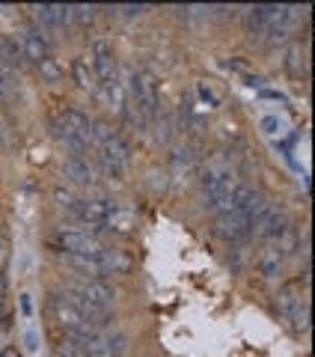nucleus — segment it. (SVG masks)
<instances>
[{
	"instance_id": "f257e3e1",
	"label": "nucleus",
	"mask_w": 315,
	"mask_h": 357,
	"mask_svg": "<svg viewBox=\"0 0 315 357\" xmlns=\"http://www.w3.org/2000/svg\"><path fill=\"white\" fill-rule=\"evenodd\" d=\"M235 167L229 161L226 152H211L206 164H202V178H199V188H202V206L208 211H220L229 206L232 191H235Z\"/></svg>"
},
{
	"instance_id": "f03ea898",
	"label": "nucleus",
	"mask_w": 315,
	"mask_h": 357,
	"mask_svg": "<svg viewBox=\"0 0 315 357\" xmlns=\"http://www.w3.org/2000/svg\"><path fill=\"white\" fill-rule=\"evenodd\" d=\"M51 137L60 140L75 155L86 152L89 146V116L81 107H63L51 116Z\"/></svg>"
},
{
	"instance_id": "7ed1b4c3",
	"label": "nucleus",
	"mask_w": 315,
	"mask_h": 357,
	"mask_svg": "<svg viewBox=\"0 0 315 357\" xmlns=\"http://www.w3.org/2000/svg\"><path fill=\"white\" fill-rule=\"evenodd\" d=\"M48 316L60 328V333H93L89 319L81 312V307L66 295V292H51L48 295Z\"/></svg>"
},
{
	"instance_id": "20e7f679",
	"label": "nucleus",
	"mask_w": 315,
	"mask_h": 357,
	"mask_svg": "<svg viewBox=\"0 0 315 357\" xmlns=\"http://www.w3.org/2000/svg\"><path fill=\"white\" fill-rule=\"evenodd\" d=\"M89 66H93V72H95L98 89L119 84V60H116V51L107 36H95L89 42Z\"/></svg>"
},
{
	"instance_id": "39448f33",
	"label": "nucleus",
	"mask_w": 315,
	"mask_h": 357,
	"mask_svg": "<svg viewBox=\"0 0 315 357\" xmlns=\"http://www.w3.org/2000/svg\"><path fill=\"white\" fill-rule=\"evenodd\" d=\"M131 98H134V110L149 122H155L158 110H161V98H158V75L149 69H140L131 75Z\"/></svg>"
},
{
	"instance_id": "423d86ee",
	"label": "nucleus",
	"mask_w": 315,
	"mask_h": 357,
	"mask_svg": "<svg viewBox=\"0 0 315 357\" xmlns=\"http://www.w3.org/2000/svg\"><path fill=\"white\" fill-rule=\"evenodd\" d=\"M119 206L114 203V199H107V197H89V199H77V203L69 208V215L77 220V223H84V227H89L86 232H93V236H101V232H107L105 229V220L114 215Z\"/></svg>"
},
{
	"instance_id": "0eeeda50",
	"label": "nucleus",
	"mask_w": 315,
	"mask_h": 357,
	"mask_svg": "<svg viewBox=\"0 0 315 357\" xmlns=\"http://www.w3.org/2000/svg\"><path fill=\"white\" fill-rule=\"evenodd\" d=\"M98 149V167L105 170V176L110 178H122L131 164V146L125 143V137L122 134H114L110 140H105Z\"/></svg>"
},
{
	"instance_id": "6e6552de",
	"label": "nucleus",
	"mask_w": 315,
	"mask_h": 357,
	"mask_svg": "<svg viewBox=\"0 0 315 357\" xmlns=\"http://www.w3.org/2000/svg\"><path fill=\"white\" fill-rule=\"evenodd\" d=\"M211 227H215V236L217 238L235 244V241H250L256 223L247 220L241 211H235L232 206H226V208L215 211V223H211Z\"/></svg>"
},
{
	"instance_id": "1a4fd4ad",
	"label": "nucleus",
	"mask_w": 315,
	"mask_h": 357,
	"mask_svg": "<svg viewBox=\"0 0 315 357\" xmlns=\"http://www.w3.org/2000/svg\"><path fill=\"white\" fill-rule=\"evenodd\" d=\"M54 248L60 253H81V256H98L105 250V244H101L98 236L86 229H60L57 236H54Z\"/></svg>"
},
{
	"instance_id": "9d476101",
	"label": "nucleus",
	"mask_w": 315,
	"mask_h": 357,
	"mask_svg": "<svg viewBox=\"0 0 315 357\" xmlns=\"http://www.w3.org/2000/svg\"><path fill=\"white\" fill-rule=\"evenodd\" d=\"M36 27L42 33H60L72 24V6L69 3H42V6H30Z\"/></svg>"
},
{
	"instance_id": "9b49d317",
	"label": "nucleus",
	"mask_w": 315,
	"mask_h": 357,
	"mask_svg": "<svg viewBox=\"0 0 315 357\" xmlns=\"http://www.w3.org/2000/svg\"><path fill=\"white\" fill-rule=\"evenodd\" d=\"M259 236H262L265 241H271V244H279L286 236H289V229H291V218H289V211L286 208H279V206H268L262 211V218H259Z\"/></svg>"
},
{
	"instance_id": "f8f14e48",
	"label": "nucleus",
	"mask_w": 315,
	"mask_h": 357,
	"mask_svg": "<svg viewBox=\"0 0 315 357\" xmlns=\"http://www.w3.org/2000/svg\"><path fill=\"white\" fill-rule=\"evenodd\" d=\"M229 206H232L235 211H241V215H244L247 220L259 223V218H262V211L268 208V199H265V194H262V191H256V188H250V185H235Z\"/></svg>"
},
{
	"instance_id": "ddd939ff",
	"label": "nucleus",
	"mask_w": 315,
	"mask_h": 357,
	"mask_svg": "<svg viewBox=\"0 0 315 357\" xmlns=\"http://www.w3.org/2000/svg\"><path fill=\"white\" fill-rule=\"evenodd\" d=\"M18 42H21V51H24V60L30 66H39L45 57H51V39L48 33H42L36 24H30L18 33Z\"/></svg>"
},
{
	"instance_id": "4468645a",
	"label": "nucleus",
	"mask_w": 315,
	"mask_h": 357,
	"mask_svg": "<svg viewBox=\"0 0 315 357\" xmlns=\"http://www.w3.org/2000/svg\"><path fill=\"white\" fill-rule=\"evenodd\" d=\"M128 351V337L122 331H105L95 333L86 342V357H122Z\"/></svg>"
},
{
	"instance_id": "2eb2a0df",
	"label": "nucleus",
	"mask_w": 315,
	"mask_h": 357,
	"mask_svg": "<svg viewBox=\"0 0 315 357\" xmlns=\"http://www.w3.org/2000/svg\"><path fill=\"white\" fill-rule=\"evenodd\" d=\"M283 262H286L283 244H271V241H265L262 248L256 250V256H253L256 274L265 277V280H274V277H279V271H283Z\"/></svg>"
},
{
	"instance_id": "dca6fc26",
	"label": "nucleus",
	"mask_w": 315,
	"mask_h": 357,
	"mask_svg": "<svg viewBox=\"0 0 315 357\" xmlns=\"http://www.w3.org/2000/svg\"><path fill=\"white\" fill-rule=\"evenodd\" d=\"M274 6L268 3H259V6H247L244 9V33L250 39H262L265 30H268V21H271Z\"/></svg>"
},
{
	"instance_id": "f3484780",
	"label": "nucleus",
	"mask_w": 315,
	"mask_h": 357,
	"mask_svg": "<svg viewBox=\"0 0 315 357\" xmlns=\"http://www.w3.org/2000/svg\"><path fill=\"white\" fill-rule=\"evenodd\" d=\"M95 333H60L54 342V357H86V342Z\"/></svg>"
},
{
	"instance_id": "a211bd4d",
	"label": "nucleus",
	"mask_w": 315,
	"mask_h": 357,
	"mask_svg": "<svg viewBox=\"0 0 315 357\" xmlns=\"http://www.w3.org/2000/svg\"><path fill=\"white\" fill-rule=\"evenodd\" d=\"M63 176L72 178L75 185H93L95 170L89 167L86 158H81V155H69V158H63Z\"/></svg>"
},
{
	"instance_id": "6ab92c4d",
	"label": "nucleus",
	"mask_w": 315,
	"mask_h": 357,
	"mask_svg": "<svg viewBox=\"0 0 315 357\" xmlns=\"http://www.w3.org/2000/svg\"><path fill=\"white\" fill-rule=\"evenodd\" d=\"M291 21H295V6H274L265 36H271V42L277 45L279 39H286V33H289V27H291Z\"/></svg>"
},
{
	"instance_id": "aec40b11",
	"label": "nucleus",
	"mask_w": 315,
	"mask_h": 357,
	"mask_svg": "<svg viewBox=\"0 0 315 357\" xmlns=\"http://www.w3.org/2000/svg\"><path fill=\"white\" fill-rule=\"evenodd\" d=\"M98 265H101V277L105 274H128L131 271V256H125L116 248H105L98 253Z\"/></svg>"
},
{
	"instance_id": "412c9836",
	"label": "nucleus",
	"mask_w": 315,
	"mask_h": 357,
	"mask_svg": "<svg viewBox=\"0 0 315 357\" xmlns=\"http://www.w3.org/2000/svg\"><path fill=\"white\" fill-rule=\"evenodd\" d=\"M0 63H3L9 72H13V69H24V66H27L18 36H0Z\"/></svg>"
},
{
	"instance_id": "4be33fe9",
	"label": "nucleus",
	"mask_w": 315,
	"mask_h": 357,
	"mask_svg": "<svg viewBox=\"0 0 315 357\" xmlns=\"http://www.w3.org/2000/svg\"><path fill=\"white\" fill-rule=\"evenodd\" d=\"M194 146L190 143H178V146L170 152V164H167V173H173L176 178H182L190 173V167H194Z\"/></svg>"
},
{
	"instance_id": "5701e85b",
	"label": "nucleus",
	"mask_w": 315,
	"mask_h": 357,
	"mask_svg": "<svg viewBox=\"0 0 315 357\" xmlns=\"http://www.w3.org/2000/svg\"><path fill=\"white\" fill-rule=\"evenodd\" d=\"M300 304H303V301H300V295H298V283H286V286L274 295V307H277V312H279L283 319H291V312H295Z\"/></svg>"
},
{
	"instance_id": "b1692460",
	"label": "nucleus",
	"mask_w": 315,
	"mask_h": 357,
	"mask_svg": "<svg viewBox=\"0 0 315 357\" xmlns=\"http://www.w3.org/2000/svg\"><path fill=\"white\" fill-rule=\"evenodd\" d=\"M105 229H107V232H116V236H128V232L137 229V215H134L131 208H122V206H119L114 215L105 220Z\"/></svg>"
},
{
	"instance_id": "393cba45",
	"label": "nucleus",
	"mask_w": 315,
	"mask_h": 357,
	"mask_svg": "<svg viewBox=\"0 0 315 357\" xmlns=\"http://www.w3.org/2000/svg\"><path fill=\"white\" fill-rule=\"evenodd\" d=\"M72 77H75V84L81 86V89H86V93H98V81H95V72H93V66H89V60L86 57H77L75 63H72Z\"/></svg>"
},
{
	"instance_id": "a878e982",
	"label": "nucleus",
	"mask_w": 315,
	"mask_h": 357,
	"mask_svg": "<svg viewBox=\"0 0 315 357\" xmlns=\"http://www.w3.org/2000/svg\"><path fill=\"white\" fill-rule=\"evenodd\" d=\"M286 72L291 77H307V51H303V42H291L286 51Z\"/></svg>"
},
{
	"instance_id": "bb28decb",
	"label": "nucleus",
	"mask_w": 315,
	"mask_h": 357,
	"mask_svg": "<svg viewBox=\"0 0 315 357\" xmlns=\"http://www.w3.org/2000/svg\"><path fill=\"white\" fill-rule=\"evenodd\" d=\"M149 128H155V140L158 143H170L173 131H176V119H173V114H158Z\"/></svg>"
},
{
	"instance_id": "cd10ccee",
	"label": "nucleus",
	"mask_w": 315,
	"mask_h": 357,
	"mask_svg": "<svg viewBox=\"0 0 315 357\" xmlns=\"http://www.w3.org/2000/svg\"><path fill=\"white\" fill-rule=\"evenodd\" d=\"M36 69H39V75H42V81H48V84L63 81V75H66V69L60 66V60L54 57V54H51V57H45V60L36 66Z\"/></svg>"
},
{
	"instance_id": "c85d7f7f",
	"label": "nucleus",
	"mask_w": 315,
	"mask_h": 357,
	"mask_svg": "<svg viewBox=\"0 0 315 357\" xmlns=\"http://www.w3.org/2000/svg\"><path fill=\"white\" fill-rule=\"evenodd\" d=\"M114 134H116V128L110 126V122H105V119H89V143L101 146V143L110 140Z\"/></svg>"
},
{
	"instance_id": "c756f323",
	"label": "nucleus",
	"mask_w": 315,
	"mask_h": 357,
	"mask_svg": "<svg viewBox=\"0 0 315 357\" xmlns=\"http://www.w3.org/2000/svg\"><path fill=\"white\" fill-rule=\"evenodd\" d=\"M95 21V6H72V24L77 27H93Z\"/></svg>"
},
{
	"instance_id": "7c9ffc66",
	"label": "nucleus",
	"mask_w": 315,
	"mask_h": 357,
	"mask_svg": "<svg viewBox=\"0 0 315 357\" xmlns=\"http://www.w3.org/2000/svg\"><path fill=\"white\" fill-rule=\"evenodd\" d=\"M146 178H149L152 191H167V188H170V173H167V167H152V170L146 173Z\"/></svg>"
},
{
	"instance_id": "2f4dec72",
	"label": "nucleus",
	"mask_w": 315,
	"mask_h": 357,
	"mask_svg": "<svg viewBox=\"0 0 315 357\" xmlns=\"http://www.w3.org/2000/svg\"><path fill=\"white\" fill-rule=\"evenodd\" d=\"M51 197H54V203H57L60 208H66V211H69V208L77 203V194L72 191V188H63V185H57V188H54V191H51Z\"/></svg>"
},
{
	"instance_id": "473e14b6",
	"label": "nucleus",
	"mask_w": 315,
	"mask_h": 357,
	"mask_svg": "<svg viewBox=\"0 0 315 357\" xmlns=\"http://www.w3.org/2000/svg\"><path fill=\"white\" fill-rule=\"evenodd\" d=\"M291 321H295V333H307L309 331V304L303 301V304L291 312Z\"/></svg>"
},
{
	"instance_id": "72a5a7b5",
	"label": "nucleus",
	"mask_w": 315,
	"mask_h": 357,
	"mask_svg": "<svg viewBox=\"0 0 315 357\" xmlns=\"http://www.w3.org/2000/svg\"><path fill=\"white\" fill-rule=\"evenodd\" d=\"M197 93H199V98H202V102H206L208 107H220V96L215 93V86H211V84L199 81V84H197Z\"/></svg>"
},
{
	"instance_id": "f704fd0d",
	"label": "nucleus",
	"mask_w": 315,
	"mask_h": 357,
	"mask_svg": "<svg viewBox=\"0 0 315 357\" xmlns=\"http://www.w3.org/2000/svg\"><path fill=\"white\" fill-rule=\"evenodd\" d=\"M15 86V72H9L3 63H0V98H6L9 93H13Z\"/></svg>"
},
{
	"instance_id": "c9c22d12",
	"label": "nucleus",
	"mask_w": 315,
	"mask_h": 357,
	"mask_svg": "<svg viewBox=\"0 0 315 357\" xmlns=\"http://www.w3.org/2000/svg\"><path fill=\"white\" fill-rule=\"evenodd\" d=\"M146 9H149L146 3H137V6L128 3V6H119V13H122V18H137V15H143V13H146Z\"/></svg>"
},
{
	"instance_id": "e433bc0d",
	"label": "nucleus",
	"mask_w": 315,
	"mask_h": 357,
	"mask_svg": "<svg viewBox=\"0 0 315 357\" xmlns=\"http://www.w3.org/2000/svg\"><path fill=\"white\" fill-rule=\"evenodd\" d=\"M6 262H9V238L0 236V271L6 268Z\"/></svg>"
},
{
	"instance_id": "4c0bfd02",
	"label": "nucleus",
	"mask_w": 315,
	"mask_h": 357,
	"mask_svg": "<svg viewBox=\"0 0 315 357\" xmlns=\"http://www.w3.org/2000/svg\"><path fill=\"white\" fill-rule=\"evenodd\" d=\"M24 345H27V351H36L39 349V337H36V331H33V328L24 331Z\"/></svg>"
},
{
	"instance_id": "58836bf2",
	"label": "nucleus",
	"mask_w": 315,
	"mask_h": 357,
	"mask_svg": "<svg viewBox=\"0 0 315 357\" xmlns=\"http://www.w3.org/2000/svg\"><path fill=\"white\" fill-rule=\"evenodd\" d=\"M21 312H24V319H30V316H33V301H30V295H27V292L21 295Z\"/></svg>"
},
{
	"instance_id": "ea45409f",
	"label": "nucleus",
	"mask_w": 315,
	"mask_h": 357,
	"mask_svg": "<svg viewBox=\"0 0 315 357\" xmlns=\"http://www.w3.org/2000/svg\"><path fill=\"white\" fill-rule=\"evenodd\" d=\"M6 286H9V280H6V274L0 271V304H3V298H6Z\"/></svg>"
},
{
	"instance_id": "a19ab883",
	"label": "nucleus",
	"mask_w": 315,
	"mask_h": 357,
	"mask_svg": "<svg viewBox=\"0 0 315 357\" xmlns=\"http://www.w3.org/2000/svg\"><path fill=\"white\" fill-rule=\"evenodd\" d=\"M6 321H9V310L0 304V328H6Z\"/></svg>"
},
{
	"instance_id": "79ce46f5",
	"label": "nucleus",
	"mask_w": 315,
	"mask_h": 357,
	"mask_svg": "<svg viewBox=\"0 0 315 357\" xmlns=\"http://www.w3.org/2000/svg\"><path fill=\"white\" fill-rule=\"evenodd\" d=\"M0 229H3V215H0ZM0 236H3V232H0Z\"/></svg>"
},
{
	"instance_id": "37998d69",
	"label": "nucleus",
	"mask_w": 315,
	"mask_h": 357,
	"mask_svg": "<svg viewBox=\"0 0 315 357\" xmlns=\"http://www.w3.org/2000/svg\"><path fill=\"white\" fill-rule=\"evenodd\" d=\"M0 357H6V351H0Z\"/></svg>"
},
{
	"instance_id": "c03bdc74",
	"label": "nucleus",
	"mask_w": 315,
	"mask_h": 357,
	"mask_svg": "<svg viewBox=\"0 0 315 357\" xmlns=\"http://www.w3.org/2000/svg\"><path fill=\"white\" fill-rule=\"evenodd\" d=\"M0 149H3V140H0Z\"/></svg>"
}]
</instances>
